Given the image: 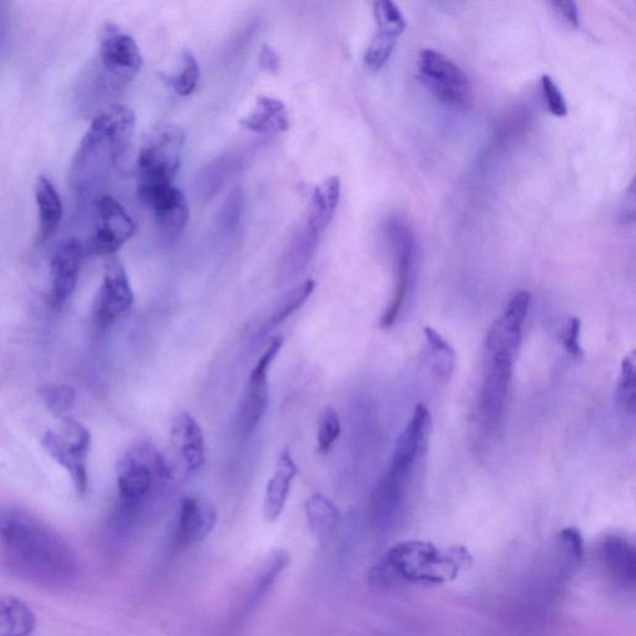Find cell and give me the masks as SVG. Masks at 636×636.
I'll list each match as a JSON object with an SVG mask.
<instances>
[{
  "label": "cell",
  "mask_w": 636,
  "mask_h": 636,
  "mask_svg": "<svg viewBox=\"0 0 636 636\" xmlns=\"http://www.w3.org/2000/svg\"><path fill=\"white\" fill-rule=\"evenodd\" d=\"M318 232L310 226L305 225L296 231L288 249L281 259V272L284 277L292 278L299 275L311 261L318 240Z\"/></svg>",
  "instance_id": "obj_25"
},
{
  "label": "cell",
  "mask_w": 636,
  "mask_h": 636,
  "mask_svg": "<svg viewBox=\"0 0 636 636\" xmlns=\"http://www.w3.org/2000/svg\"><path fill=\"white\" fill-rule=\"evenodd\" d=\"M430 431V413L426 406L419 405L400 433L388 473L378 486V490L390 500H406L413 471L428 449Z\"/></svg>",
  "instance_id": "obj_5"
},
{
  "label": "cell",
  "mask_w": 636,
  "mask_h": 636,
  "mask_svg": "<svg viewBox=\"0 0 636 636\" xmlns=\"http://www.w3.org/2000/svg\"><path fill=\"white\" fill-rule=\"evenodd\" d=\"M156 479L171 480L162 454L151 444L135 445L118 464L119 517L139 514L155 489Z\"/></svg>",
  "instance_id": "obj_4"
},
{
  "label": "cell",
  "mask_w": 636,
  "mask_h": 636,
  "mask_svg": "<svg viewBox=\"0 0 636 636\" xmlns=\"http://www.w3.org/2000/svg\"><path fill=\"white\" fill-rule=\"evenodd\" d=\"M617 400L619 406L628 413L635 415L636 408V358L635 352H630L623 359L620 375L617 386Z\"/></svg>",
  "instance_id": "obj_32"
},
{
  "label": "cell",
  "mask_w": 636,
  "mask_h": 636,
  "mask_svg": "<svg viewBox=\"0 0 636 636\" xmlns=\"http://www.w3.org/2000/svg\"><path fill=\"white\" fill-rule=\"evenodd\" d=\"M37 628V616L17 597L0 595V636H30Z\"/></svg>",
  "instance_id": "obj_26"
},
{
  "label": "cell",
  "mask_w": 636,
  "mask_h": 636,
  "mask_svg": "<svg viewBox=\"0 0 636 636\" xmlns=\"http://www.w3.org/2000/svg\"><path fill=\"white\" fill-rule=\"evenodd\" d=\"M135 294L123 265L112 258L106 267L103 281L93 306L95 320L108 326L131 310Z\"/></svg>",
  "instance_id": "obj_16"
},
{
  "label": "cell",
  "mask_w": 636,
  "mask_h": 636,
  "mask_svg": "<svg viewBox=\"0 0 636 636\" xmlns=\"http://www.w3.org/2000/svg\"><path fill=\"white\" fill-rule=\"evenodd\" d=\"M40 397L56 416L66 415L76 405V390L66 385H51L40 389Z\"/></svg>",
  "instance_id": "obj_34"
},
{
  "label": "cell",
  "mask_w": 636,
  "mask_h": 636,
  "mask_svg": "<svg viewBox=\"0 0 636 636\" xmlns=\"http://www.w3.org/2000/svg\"><path fill=\"white\" fill-rule=\"evenodd\" d=\"M531 305V295L519 291L508 301L504 311L487 331L485 356H501L516 360L526 318Z\"/></svg>",
  "instance_id": "obj_12"
},
{
  "label": "cell",
  "mask_w": 636,
  "mask_h": 636,
  "mask_svg": "<svg viewBox=\"0 0 636 636\" xmlns=\"http://www.w3.org/2000/svg\"><path fill=\"white\" fill-rule=\"evenodd\" d=\"M564 344L570 356L579 358L583 356L580 347V321L578 318H572L567 332L565 334Z\"/></svg>",
  "instance_id": "obj_41"
},
{
  "label": "cell",
  "mask_w": 636,
  "mask_h": 636,
  "mask_svg": "<svg viewBox=\"0 0 636 636\" xmlns=\"http://www.w3.org/2000/svg\"><path fill=\"white\" fill-rule=\"evenodd\" d=\"M42 447L71 476L79 495L89 489L88 459L91 434L79 421L66 419L57 429L49 430L42 438Z\"/></svg>",
  "instance_id": "obj_9"
},
{
  "label": "cell",
  "mask_w": 636,
  "mask_h": 636,
  "mask_svg": "<svg viewBox=\"0 0 636 636\" xmlns=\"http://www.w3.org/2000/svg\"><path fill=\"white\" fill-rule=\"evenodd\" d=\"M602 557L614 578L623 585H634L636 555L627 539L618 536L606 538L602 545Z\"/></svg>",
  "instance_id": "obj_24"
},
{
  "label": "cell",
  "mask_w": 636,
  "mask_h": 636,
  "mask_svg": "<svg viewBox=\"0 0 636 636\" xmlns=\"http://www.w3.org/2000/svg\"><path fill=\"white\" fill-rule=\"evenodd\" d=\"M391 240L395 241L396 250L398 252V271H397V284L394 295V299L381 317L380 326L384 328H389L394 326L397 317L401 310L403 305H405L409 281L413 259H415V240L410 236V231L403 226H395L390 228Z\"/></svg>",
  "instance_id": "obj_19"
},
{
  "label": "cell",
  "mask_w": 636,
  "mask_h": 636,
  "mask_svg": "<svg viewBox=\"0 0 636 636\" xmlns=\"http://www.w3.org/2000/svg\"><path fill=\"white\" fill-rule=\"evenodd\" d=\"M540 87H543L548 111L557 116V118H565L568 112L567 103L555 80L549 76H544L540 78Z\"/></svg>",
  "instance_id": "obj_39"
},
{
  "label": "cell",
  "mask_w": 636,
  "mask_h": 636,
  "mask_svg": "<svg viewBox=\"0 0 636 636\" xmlns=\"http://www.w3.org/2000/svg\"><path fill=\"white\" fill-rule=\"evenodd\" d=\"M514 366L515 360L510 358L485 357L479 413L487 429L495 428L504 416Z\"/></svg>",
  "instance_id": "obj_15"
},
{
  "label": "cell",
  "mask_w": 636,
  "mask_h": 636,
  "mask_svg": "<svg viewBox=\"0 0 636 636\" xmlns=\"http://www.w3.org/2000/svg\"><path fill=\"white\" fill-rule=\"evenodd\" d=\"M244 209V193L241 188L232 189L222 205L219 215V226L221 230L235 231L241 221Z\"/></svg>",
  "instance_id": "obj_38"
},
{
  "label": "cell",
  "mask_w": 636,
  "mask_h": 636,
  "mask_svg": "<svg viewBox=\"0 0 636 636\" xmlns=\"http://www.w3.org/2000/svg\"><path fill=\"white\" fill-rule=\"evenodd\" d=\"M169 457L162 454L166 461L172 460L166 464L169 477H171V466H173V479L178 470H182V474H189L197 471L206 463V439L203 431L196 419L183 411L178 415L171 426V433H169Z\"/></svg>",
  "instance_id": "obj_13"
},
{
  "label": "cell",
  "mask_w": 636,
  "mask_h": 636,
  "mask_svg": "<svg viewBox=\"0 0 636 636\" xmlns=\"http://www.w3.org/2000/svg\"><path fill=\"white\" fill-rule=\"evenodd\" d=\"M218 521L217 508L203 497L189 496L179 506L175 544L187 548L203 543L215 531Z\"/></svg>",
  "instance_id": "obj_18"
},
{
  "label": "cell",
  "mask_w": 636,
  "mask_h": 636,
  "mask_svg": "<svg viewBox=\"0 0 636 636\" xmlns=\"http://www.w3.org/2000/svg\"><path fill=\"white\" fill-rule=\"evenodd\" d=\"M556 12L562 19L566 21L572 28L579 27V13L578 8L574 2H557L553 3Z\"/></svg>",
  "instance_id": "obj_44"
},
{
  "label": "cell",
  "mask_w": 636,
  "mask_h": 636,
  "mask_svg": "<svg viewBox=\"0 0 636 636\" xmlns=\"http://www.w3.org/2000/svg\"><path fill=\"white\" fill-rule=\"evenodd\" d=\"M298 471V465L292 459L290 449L284 448L277 461V469H275L268 483L267 491H265L264 517L267 521H278L282 515Z\"/></svg>",
  "instance_id": "obj_20"
},
{
  "label": "cell",
  "mask_w": 636,
  "mask_h": 636,
  "mask_svg": "<svg viewBox=\"0 0 636 636\" xmlns=\"http://www.w3.org/2000/svg\"><path fill=\"white\" fill-rule=\"evenodd\" d=\"M135 231V221L120 201L111 196H103L97 205V225L87 249L92 256L111 257L133 237Z\"/></svg>",
  "instance_id": "obj_10"
},
{
  "label": "cell",
  "mask_w": 636,
  "mask_h": 636,
  "mask_svg": "<svg viewBox=\"0 0 636 636\" xmlns=\"http://www.w3.org/2000/svg\"><path fill=\"white\" fill-rule=\"evenodd\" d=\"M559 545L564 553L568 556L570 562H577L582 559L583 554H585V540L577 528L569 527L564 529L559 534Z\"/></svg>",
  "instance_id": "obj_40"
},
{
  "label": "cell",
  "mask_w": 636,
  "mask_h": 636,
  "mask_svg": "<svg viewBox=\"0 0 636 636\" xmlns=\"http://www.w3.org/2000/svg\"><path fill=\"white\" fill-rule=\"evenodd\" d=\"M142 203L152 211L159 230L167 239H176L188 225L189 206L182 190L173 185L139 186Z\"/></svg>",
  "instance_id": "obj_14"
},
{
  "label": "cell",
  "mask_w": 636,
  "mask_h": 636,
  "mask_svg": "<svg viewBox=\"0 0 636 636\" xmlns=\"http://www.w3.org/2000/svg\"><path fill=\"white\" fill-rule=\"evenodd\" d=\"M289 562L290 556L286 550H277V553L272 555L257 579L256 586H254L248 600L250 603V607L257 606L262 597L267 596V593L280 578L282 572L289 566Z\"/></svg>",
  "instance_id": "obj_29"
},
{
  "label": "cell",
  "mask_w": 636,
  "mask_h": 636,
  "mask_svg": "<svg viewBox=\"0 0 636 636\" xmlns=\"http://www.w3.org/2000/svg\"><path fill=\"white\" fill-rule=\"evenodd\" d=\"M430 351L431 366L434 374L440 379L449 378L455 366V354L450 345L433 328L427 327L424 330Z\"/></svg>",
  "instance_id": "obj_30"
},
{
  "label": "cell",
  "mask_w": 636,
  "mask_h": 636,
  "mask_svg": "<svg viewBox=\"0 0 636 636\" xmlns=\"http://www.w3.org/2000/svg\"><path fill=\"white\" fill-rule=\"evenodd\" d=\"M620 222L624 226H629L635 220V183L634 180L630 185V188L625 195L623 200V205L620 208Z\"/></svg>",
  "instance_id": "obj_43"
},
{
  "label": "cell",
  "mask_w": 636,
  "mask_h": 636,
  "mask_svg": "<svg viewBox=\"0 0 636 636\" xmlns=\"http://www.w3.org/2000/svg\"><path fill=\"white\" fill-rule=\"evenodd\" d=\"M378 30H386L400 37L407 29L405 17L399 8L390 0H378L374 4Z\"/></svg>",
  "instance_id": "obj_35"
},
{
  "label": "cell",
  "mask_w": 636,
  "mask_h": 636,
  "mask_svg": "<svg viewBox=\"0 0 636 636\" xmlns=\"http://www.w3.org/2000/svg\"><path fill=\"white\" fill-rule=\"evenodd\" d=\"M341 434V420L334 408H326L318 420L317 445L318 451L327 454Z\"/></svg>",
  "instance_id": "obj_36"
},
{
  "label": "cell",
  "mask_w": 636,
  "mask_h": 636,
  "mask_svg": "<svg viewBox=\"0 0 636 636\" xmlns=\"http://www.w3.org/2000/svg\"><path fill=\"white\" fill-rule=\"evenodd\" d=\"M398 36L386 30H378L366 51L365 63L370 71H379L394 54Z\"/></svg>",
  "instance_id": "obj_33"
},
{
  "label": "cell",
  "mask_w": 636,
  "mask_h": 636,
  "mask_svg": "<svg viewBox=\"0 0 636 636\" xmlns=\"http://www.w3.org/2000/svg\"><path fill=\"white\" fill-rule=\"evenodd\" d=\"M238 159L222 156L208 165L199 178V190L205 197H211L226 185V180L237 171Z\"/></svg>",
  "instance_id": "obj_28"
},
{
  "label": "cell",
  "mask_w": 636,
  "mask_h": 636,
  "mask_svg": "<svg viewBox=\"0 0 636 636\" xmlns=\"http://www.w3.org/2000/svg\"><path fill=\"white\" fill-rule=\"evenodd\" d=\"M470 558L464 547L443 550L429 543L409 540L391 547L381 567L401 580L417 585H443L458 577L460 569L469 565Z\"/></svg>",
  "instance_id": "obj_3"
},
{
  "label": "cell",
  "mask_w": 636,
  "mask_h": 636,
  "mask_svg": "<svg viewBox=\"0 0 636 636\" xmlns=\"http://www.w3.org/2000/svg\"><path fill=\"white\" fill-rule=\"evenodd\" d=\"M83 247L79 239L69 238L59 244L50 261L51 302L61 307L76 292L80 279Z\"/></svg>",
  "instance_id": "obj_17"
},
{
  "label": "cell",
  "mask_w": 636,
  "mask_h": 636,
  "mask_svg": "<svg viewBox=\"0 0 636 636\" xmlns=\"http://www.w3.org/2000/svg\"><path fill=\"white\" fill-rule=\"evenodd\" d=\"M259 66L262 71L277 73L280 70V58L278 52L270 46L264 44L260 50Z\"/></svg>",
  "instance_id": "obj_42"
},
{
  "label": "cell",
  "mask_w": 636,
  "mask_h": 636,
  "mask_svg": "<svg viewBox=\"0 0 636 636\" xmlns=\"http://www.w3.org/2000/svg\"><path fill=\"white\" fill-rule=\"evenodd\" d=\"M315 289H316V282L309 279L304 281L299 286H296L295 289L286 294L278 304L277 309H275L272 312V316L270 318L271 326L274 327L279 326L285 320H288V318L291 315L298 311L300 307L307 300H309Z\"/></svg>",
  "instance_id": "obj_31"
},
{
  "label": "cell",
  "mask_w": 636,
  "mask_h": 636,
  "mask_svg": "<svg viewBox=\"0 0 636 636\" xmlns=\"http://www.w3.org/2000/svg\"><path fill=\"white\" fill-rule=\"evenodd\" d=\"M282 346L284 338L274 337L257 365L251 369L239 410V426L242 433L249 434L256 429L269 408V369Z\"/></svg>",
  "instance_id": "obj_11"
},
{
  "label": "cell",
  "mask_w": 636,
  "mask_h": 636,
  "mask_svg": "<svg viewBox=\"0 0 636 636\" xmlns=\"http://www.w3.org/2000/svg\"><path fill=\"white\" fill-rule=\"evenodd\" d=\"M200 79V68L192 52L185 50L182 52V66L175 79V91L180 97H189L197 87Z\"/></svg>",
  "instance_id": "obj_37"
},
{
  "label": "cell",
  "mask_w": 636,
  "mask_h": 636,
  "mask_svg": "<svg viewBox=\"0 0 636 636\" xmlns=\"http://www.w3.org/2000/svg\"><path fill=\"white\" fill-rule=\"evenodd\" d=\"M0 546L10 568L38 586L68 587L79 577V559L67 540L19 508L0 510Z\"/></svg>",
  "instance_id": "obj_1"
},
{
  "label": "cell",
  "mask_w": 636,
  "mask_h": 636,
  "mask_svg": "<svg viewBox=\"0 0 636 636\" xmlns=\"http://www.w3.org/2000/svg\"><path fill=\"white\" fill-rule=\"evenodd\" d=\"M99 61L103 90L118 93L140 72L143 58L131 36L118 26L106 24L100 36Z\"/></svg>",
  "instance_id": "obj_7"
},
{
  "label": "cell",
  "mask_w": 636,
  "mask_h": 636,
  "mask_svg": "<svg viewBox=\"0 0 636 636\" xmlns=\"http://www.w3.org/2000/svg\"><path fill=\"white\" fill-rule=\"evenodd\" d=\"M419 78L434 98L457 110L469 109L473 85L466 73L441 52L426 49L420 52Z\"/></svg>",
  "instance_id": "obj_8"
},
{
  "label": "cell",
  "mask_w": 636,
  "mask_h": 636,
  "mask_svg": "<svg viewBox=\"0 0 636 636\" xmlns=\"http://www.w3.org/2000/svg\"><path fill=\"white\" fill-rule=\"evenodd\" d=\"M34 193L38 207L36 242L38 247H41L54 236L60 226L63 217V205L57 188L44 176L37 179Z\"/></svg>",
  "instance_id": "obj_21"
},
{
  "label": "cell",
  "mask_w": 636,
  "mask_h": 636,
  "mask_svg": "<svg viewBox=\"0 0 636 636\" xmlns=\"http://www.w3.org/2000/svg\"><path fill=\"white\" fill-rule=\"evenodd\" d=\"M307 525L317 539L331 536L341 519L339 508L322 494H314L305 504Z\"/></svg>",
  "instance_id": "obj_27"
},
{
  "label": "cell",
  "mask_w": 636,
  "mask_h": 636,
  "mask_svg": "<svg viewBox=\"0 0 636 636\" xmlns=\"http://www.w3.org/2000/svg\"><path fill=\"white\" fill-rule=\"evenodd\" d=\"M241 125L251 132L277 135L289 130L290 119L284 102L270 97H259L256 108L241 120Z\"/></svg>",
  "instance_id": "obj_22"
},
{
  "label": "cell",
  "mask_w": 636,
  "mask_h": 636,
  "mask_svg": "<svg viewBox=\"0 0 636 636\" xmlns=\"http://www.w3.org/2000/svg\"><path fill=\"white\" fill-rule=\"evenodd\" d=\"M339 198H341V180L337 176L324 180L314 190L309 210H307L306 225L315 229L318 235H322L330 226Z\"/></svg>",
  "instance_id": "obj_23"
},
{
  "label": "cell",
  "mask_w": 636,
  "mask_h": 636,
  "mask_svg": "<svg viewBox=\"0 0 636 636\" xmlns=\"http://www.w3.org/2000/svg\"><path fill=\"white\" fill-rule=\"evenodd\" d=\"M136 116L121 103L109 105L97 115L72 157L69 180L72 188L90 189L108 175L130 145Z\"/></svg>",
  "instance_id": "obj_2"
},
{
  "label": "cell",
  "mask_w": 636,
  "mask_h": 636,
  "mask_svg": "<svg viewBox=\"0 0 636 636\" xmlns=\"http://www.w3.org/2000/svg\"><path fill=\"white\" fill-rule=\"evenodd\" d=\"M186 135L176 123L158 122L143 137L140 148L139 186L172 185L182 156Z\"/></svg>",
  "instance_id": "obj_6"
}]
</instances>
